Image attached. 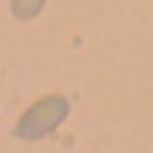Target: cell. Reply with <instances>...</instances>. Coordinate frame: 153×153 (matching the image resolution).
Masks as SVG:
<instances>
[{
  "mask_svg": "<svg viewBox=\"0 0 153 153\" xmlns=\"http://www.w3.org/2000/svg\"><path fill=\"white\" fill-rule=\"evenodd\" d=\"M70 116V100L65 94H46L40 100H35L16 121L13 126V134L19 140H27V143H38L48 134H54L65 118Z\"/></svg>",
  "mask_w": 153,
  "mask_h": 153,
  "instance_id": "cell-1",
  "label": "cell"
},
{
  "mask_svg": "<svg viewBox=\"0 0 153 153\" xmlns=\"http://www.w3.org/2000/svg\"><path fill=\"white\" fill-rule=\"evenodd\" d=\"M48 0H11V13L19 22H32L43 13Z\"/></svg>",
  "mask_w": 153,
  "mask_h": 153,
  "instance_id": "cell-2",
  "label": "cell"
}]
</instances>
